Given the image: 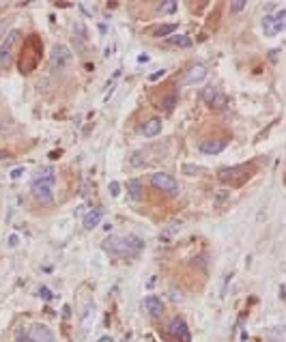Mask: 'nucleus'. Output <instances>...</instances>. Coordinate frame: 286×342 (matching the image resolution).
Returning a JSON list of instances; mask_svg holds the SVG:
<instances>
[{"instance_id": "1", "label": "nucleus", "mask_w": 286, "mask_h": 342, "mask_svg": "<svg viewBox=\"0 0 286 342\" xmlns=\"http://www.w3.org/2000/svg\"><path fill=\"white\" fill-rule=\"evenodd\" d=\"M34 200L41 202V205H52L54 200V175L50 168H41V170L34 172L33 177V185H30Z\"/></svg>"}, {"instance_id": "2", "label": "nucleus", "mask_w": 286, "mask_h": 342, "mask_svg": "<svg viewBox=\"0 0 286 342\" xmlns=\"http://www.w3.org/2000/svg\"><path fill=\"white\" fill-rule=\"evenodd\" d=\"M103 250L110 254H125V256H135L144 250V244L140 237H110L103 241Z\"/></svg>"}, {"instance_id": "3", "label": "nucleus", "mask_w": 286, "mask_h": 342, "mask_svg": "<svg viewBox=\"0 0 286 342\" xmlns=\"http://www.w3.org/2000/svg\"><path fill=\"white\" fill-rule=\"evenodd\" d=\"M69 65H71V52H69V48L63 46V43L52 46V49H50V67L54 71H63Z\"/></svg>"}, {"instance_id": "4", "label": "nucleus", "mask_w": 286, "mask_h": 342, "mask_svg": "<svg viewBox=\"0 0 286 342\" xmlns=\"http://www.w3.org/2000/svg\"><path fill=\"white\" fill-rule=\"evenodd\" d=\"M151 183L157 187L162 194H168V196H177L179 194V183L174 179L172 175H166V172H155L151 177Z\"/></svg>"}, {"instance_id": "5", "label": "nucleus", "mask_w": 286, "mask_h": 342, "mask_svg": "<svg viewBox=\"0 0 286 342\" xmlns=\"http://www.w3.org/2000/svg\"><path fill=\"white\" fill-rule=\"evenodd\" d=\"M17 41H19V33L17 31H11V33L7 34V39L0 43V65H2V67L11 65L13 48H15V43H17Z\"/></svg>"}, {"instance_id": "6", "label": "nucleus", "mask_w": 286, "mask_h": 342, "mask_svg": "<svg viewBox=\"0 0 286 342\" xmlns=\"http://www.w3.org/2000/svg\"><path fill=\"white\" fill-rule=\"evenodd\" d=\"M284 17H286L284 11H278L275 16L263 17V33L267 34V37H275V34H280L284 31Z\"/></svg>"}, {"instance_id": "7", "label": "nucleus", "mask_w": 286, "mask_h": 342, "mask_svg": "<svg viewBox=\"0 0 286 342\" xmlns=\"http://www.w3.org/2000/svg\"><path fill=\"white\" fill-rule=\"evenodd\" d=\"M250 163H243V166H235V168H222V170L218 172V179L224 181V183H243V179H241V172H252L250 170Z\"/></svg>"}, {"instance_id": "8", "label": "nucleus", "mask_w": 286, "mask_h": 342, "mask_svg": "<svg viewBox=\"0 0 286 342\" xmlns=\"http://www.w3.org/2000/svg\"><path fill=\"white\" fill-rule=\"evenodd\" d=\"M28 338H33L34 342H56L54 338V331L43 323H33L28 327Z\"/></svg>"}, {"instance_id": "9", "label": "nucleus", "mask_w": 286, "mask_h": 342, "mask_svg": "<svg viewBox=\"0 0 286 342\" xmlns=\"http://www.w3.org/2000/svg\"><path fill=\"white\" fill-rule=\"evenodd\" d=\"M170 336L177 342H189V329L183 316H174L172 319V323H170Z\"/></svg>"}, {"instance_id": "10", "label": "nucleus", "mask_w": 286, "mask_h": 342, "mask_svg": "<svg viewBox=\"0 0 286 342\" xmlns=\"http://www.w3.org/2000/svg\"><path fill=\"white\" fill-rule=\"evenodd\" d=\"M144 312L151 316V319H159V316L164 314V301L159 299V297H155V295H149V297H144Z\"/></svg>"}, {"instance_id": "11", "label": "nucleus", "mask_w": 286, "mask_h": 342, "mask_svg": "<svg viewBox=\"0 0 286 342\" xmlns=\"http://www.w3.org/2000/svg\"><path fill=\"white\" fill-rule=\"evenodd\" d=\"M207 78V67L204 65H192L185 73V84L194 86V84H202V80Z\"/></svg>"}, {"instance_id": "12", "label": "nucleus", "mask_w": 286, "mask_h": 342, "mask_svg": "<svg viewBox=\"0 0 286 342\" xmlns=\"http://www.w3.org/2000/svg\"><path fill=\"white\" fill-rule=\"evenodd\" d=\"M101 217H103V209L101 207H95V209H90L86 215H84V228L86 230H93V228H97L99 226V222H101Z\"/></svg>"}, {"instance_id": "13", "label": "nucleus", "mask_w": 286, "mask_h": 342, "mask_svg": "<svg viewBox=\"0 0 286 342\" xmlns=\"http://www.w3.org/2000/svg\"><path fill=\"white\" fill-rule=\"evenodd\" d=\"M140 133H142L144 138L159 136V133H162V121H159V118H149V121L140 127Z\"/></svg>"}, {"instance_id": "14", "label": "nucleus", "mask_w": 286, "mask_h": 342, "mask_svg": "<svg viewBox=\"0 0 286 342\" xmlns=\"http://www.w3.org/2000/svg\"><path fill=\"white\" fill-rule=\"evenodd\" d=\"M224 148H226V140H204L200 145V153H204V155H218Z\"/></svg>"}, {"instance_id": "15", "label": "nucleus", "mask_w": 286, "mask_h": 342, "mask_svg": "<svg viewBox=\"0 0 286 342\" xmlns=\"http://www.w3.org/2000/svg\"><path fill=\"white\" fill-rule=\"evenodd\" d=\"M202 99L209 103V106H219L222 103V95H219V91L215 86H207L202 91Z\"/></svg>"}, {"instance_id": "16", "label": "nucleus", "mask_w": 286, "mask_h": 342, "mask_svg": "<svg viewBox=\"0 0 286 342\" xmlns=\"http://www.w3.org/2000/svg\"><path fill=\"white\" fill-rule=\"evenodd\" d=\"M168 43L170 46H177V48H192V37L187 34H170L168 37Z\"/></svg>"}, {"instance_id": "17", "label": "nucleus", "mask_w": 286, "mask_h": 342, "mask_svg": "<svg viewBox=\"0 0 286 342\" xmlns=\"http://www.w3.org/2000/svg\"><path fill=\"white\" fill-rule=\"evenodd\" d=\"M127 192H129V196H132L134 200H142V185H140V181H129L127 183Z\"/></svg>"}, {"instance_id": "18", "label": "nucleus", "mask_w": 286, "mask_h": 342, "mask_svg": "<svg viewBox=\"0 0 286 342\" xmlns=\"http://www.w3.org/2000/svg\"><path fill=\"white\" fill-rule=\"evenodd\" d=\"M177 31V24H164V26H159L157 31L153 33V37H157V39H162V37H168L170 33H174Z\"/></svg>"}, {"instance_id": "19", "label": "nucleus", "mask_w": 286, "mask_h": 342, "mask_svg": "<svg viewBox=\"0 0 286 342\" xmlns=\"http://www.w3.org/2000/svg\"><path fill=\"white\" fill-rule=\"evenodd\" d=\"M177 7H179V4L174 2V0H166V2L159 4V13H174V11H177Z\"/></svg>"}, {"instance_id": "20", "label": "nucleus", "mask_w": 286, "mask_h": 342, "mask_svg": "<svg viewBox=\"0 0 286 342\" xmlns=\"http://www.w3.org/2000/svg\"><path fill=\"white\" fill-rule=\"evenodd\" d=\"M174 103H177V95H170V97H166L164 99V103H162V106H164V110H172V108H174Z\"/></svg>"}, {"instance_id": "21", "label": "nucleus", "mask_w": 286, "mask_h": 342, "mask_svg": "<svg viewBox=\"0 0 286 342\" xmlns=\"http://www.w3.org/2000/svg\"><path fill=\"white\" fill-rule=\"evenodd\" d=\"M110 194H112L114 198H117V196L120 194V183H117V181L110 183Z\"/></svg>"}, {"instance_id": "22", "label": "nucleus", "mask_w": 286, "mask_h": 342, "mask_svg": "<svg viewBox=\"0 0 286 342\" xmlns=\"http://www.w3.org/2000/svg\"><path fill=\"white\" fill-rule=\"evenodd\" d=\"M245 9V2H230V11L233 13H239V11H243Z\"/></svg>"}, {"instance_id": "23", "label": "nucleus", "mask_w": 286, "mask_h": 342, "mask_svg": "<svg viewBox=\"0 0 286 342\" xmlns=\"http://www.w3.org/2000/svg\"><path fill=\"white\" fill-rule=\"evenodd\" d=\"M24 170H26V168H22V166H19V168H15V170H11V175H9V177H11V179L15 181V179H19V177L24 175Z\"/></svg>"}, {"instance_id": "24", "label": "nucleus", "mask_w": 286, "mask_h": 342, "mask_svg": "<svg viewBox=\"0 0 286 342\" xmlns=\"http://www.w3.org/2000/svg\"><path fill=\"white\" fill-rule=\"evenodd\" d=\"M164 73H166V71H155V73H151V76H149V80H151V82H157L159 78L164 76Z\"/></svg>"}, {"instance_id": "25", "label": "nucleus", "mask_w": 286, "mask_h": 342, "mask_svg": "<svg viewBox=\"0 0 286 342\" xmlns=\"http://www.w3.org/2000/svg\"><path fill=\"white\" fill-rule=\"evenodd\" d=\"M17 244H19V237H17V235H11V237H9V245H11V247H15Z\"/></svg>"}, {"instance_id": "26", "label": "nucleus", "mask_w": 286, "mask_h": 342, "mask_svg": "<svg viewBox=\"0 0 286 342\" xmlns=\"http://www.w3.org/2000/svg\"><path fill=\"white\" fill-rule=\"evenodd\" d=\"M41 297L43 299H52V293H50L48 289H41Z\"/></svg>"}, {"instance_id": "27", "label": "nucleus", "mask_w": 286, "mask_h": 342, "mask_svg": "<svg viewBox=\"0 0 286 342\" xmlns=\"http://www.w3.org/2000/svg\"><path fill=\"white\" fill-rule=\"evenodd\" d=\"M19 342H34V340L28 338V336H19Z\"/></svg>"}, {"instance_id": "28", "label": "nucleus", "mask_w": 286, "mask_h": 342, "mask_svg": "<svg viewBox=\"0 0 286 342\" xmlns=\"http://www.w3.org/2000/svg\"><path fill=\"white\" fill-rule=\"evenodd\" d=\"M99 342H114L112 338H110V336H103V338L101 340H99Z\"/></svg>"}, {"instance_id": "29", "label": "nucleus", "mask_w": 286, "mask_h": 342, "mask_svg": "<svg viewBox=\"0 0 286 342\" xmlns=\"http://www.w3.org/2000/svg\"><path fill=\"white\" fill-rule=\"evenodd\" d=\"M0 157H4V155H0Z\"/></svg>"}]
</instances>
